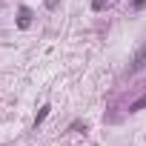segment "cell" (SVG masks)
Returning a JSON list of instances; mask_svg holds the SVG:
<instances>
[{"instance_id":"7a4b0ae2","label":"cell","mask_w":146,"mask_h":146,"mask_svg":"<svg viewBox=\"0 0 146 146\" xmlns=\"http://www.w3.org/2000/svg\"><path fill=\"white\" fill-rule=\"evenodd\" d=\"M49 109H52V106H49V103H46V106H43V109H40V112H37V117H35V129H37V126H40V123H43V120H46V115H49Z\"/></svg>"},{"instance_id":"5b68a950","label":"cell","mask_w":146,"mask_h":146,"mask_svg":"<svg viewBox=\"0 0 146 146\" xmlns=\"http://www.w3.org/2000/svg\"><path fill=\"white\" fill-rule=\"evenodd\" d=\"M46 6H49V9H54V6H57V0H46Z\"/></svg>"},{"instance_id":"6da1fadb","label":"cell","mask_w":146,"mask_h":146,"mask_svg":"<svg viewBox=\"0 0 146 146\" xmlns=\"http://www.w3.org/2000/svg\"><path fill=\"white\" fill-rule=\"evenodd\" d=\"M143 66H146V43H140V46H137V52H135V57H132L129 72H140Z\"/></svg>"},{"instance_id":"3957f363","label":"cell","mask_w":146,"mask_h":146,"mask_svg":"<svg viewBox=\"0 0 146 146\" xmlns=\"http://www.w3.org/2000/svg\"><path fill=\"white\" fill-rule=\"evenodd\" d=\"M140 109H146V95H140V98L129 106V112H140Z\"/></svg>"},{"instance_id":"277c9868","label":"cell","mask_w":146,"mask_h":146,"mask_svg":"<svg viewBox=\"0 0 146 146\" xmlns=\"http://www.w3.org/2000/svg\"><path fill=\"white\" fill-rule=\"evenodd\" d=\"M29 17H32V15H29V9H20V26H23V29L29 26Z\"/></svg>"}]
</instances>
